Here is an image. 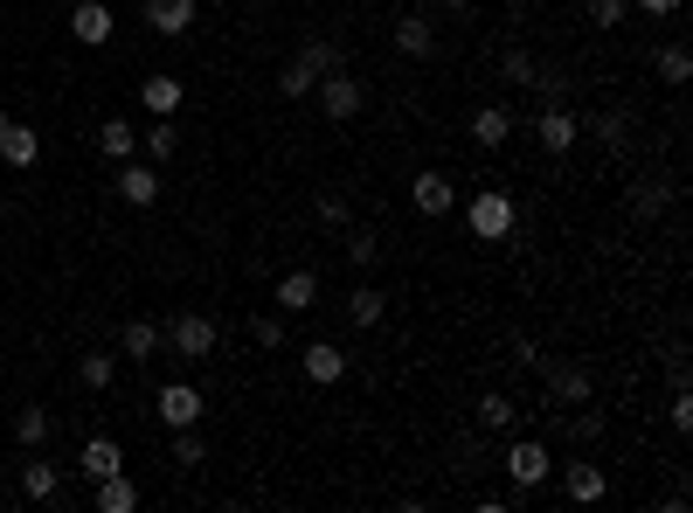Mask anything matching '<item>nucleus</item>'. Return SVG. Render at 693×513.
<instances>
[{
    "label": "nucleus",
    "instance_id": "nucleus-1",
    "mask_svg": "<svg viewBox=\"0 0 693 513\" xmlns=\"http://www.w3.org/2000/svg\"><path fill=\"white\" fill-rule=\"evenodd\" d=\"M313 91H319V112H326L333 125L361 118V105H368V84H361V76H347V70H326Z\"/></svg>",
    "mask_w": 693,
    "mask_h": 513
},
{
    "label": "nucleus",
    "instance_id": "nucleus-2",
    "mask_svg": "<svg viewBox=\"0 0 693 513\" xmlns=\"http://www.w3.org/2000/svg\"><path fill=\"white\" fill-rule=\"evenodd\" d=\"M465 222H472L479 243H506V237H513V201H506L500 188H485V195L465 201Z\"/></svg>",
    "mask_w": 693,
    "mask_h": 513
},
{
    "label": "nucleus",
    "instance_id": "nucleus-3",
    "mask_svg": "<svg viewBox=\"0 0 693 513\" xmlns=\"http://www.w3.org/2000/svg\"><path fill=\"white\" fill-rule=\"evenodd\" d=\"M548 472H555V458H548L542 438H513V444H506V479H513V493H534Z\"/></svg>",
    "mask_w": 693,
    "mask_h": 513
},
{
    "label": "nucleus",
    "instance_id": "nucleus-4",
    "mask_svg": "<svg viewBox=\"0 0 693 513\" xmlns=\"http://www.w3.org/2000/svg\"><path fill=\"white\" fill-rule=\"evenodd\" d=\"M153 409H160V423H167V430H188V423L209 417V402H201L195 381H167V389L153 396Z\"/></svg>",
    "mask_w": 693,
    "mask_h": 513
},
{
    "label": "nucleus",
    "instance_id": "nucleus-5",
    "mask_svg": "<svg viewBox=\"0 0 693 513\" xmlns=\"http://www.w3.org/2000/svg\"><path fill=\"white\" fill-rule=\"evenodd\" d=\"M624 209H631V222H659L665 209H673V181H665V174H638V181L624 188Z\"/></svg>",
    "mask_w": 693,
    "mask_h": 513
},
{
    "label": "nucleus",
    "instance_id": "nucleus-6",
    "mask_svg": "<svg viewBox=\"0 0 693 513\" xmlns=\"http://www.w3.org/2000/svg\"><path fill=\"white\" fill-rule=\"evenodd\" d=\"M167 347H174V354H188V362H209V354H216V320L181 313V320L167 326Z\"/></svg>",
    "mask_w": 693,
    "mask_h": 513
},
{
    "label": "nucleus",
    "instance_id": "nucleus-7",
    "mask_svg": "<svg viewBox=\"0 0 693 513\" xmlns=\"http://www.w3.org/2000/svg\"><path fill=\"white\" fill-rule=\"evenodd\" d=\"M548 396L561 402V409H576V402H589V396H597V381H589V368H576V362H555V354H548Z\"/></svg>",
    "mask_w": 693,
    "mask_h": 513
},
{
    "label": "nucleus",
    "instance_id": "nucleus-8",
    "mask_svg": "<svg viewBox=\"0 0 693 513\" xmlns=\"http://www.w3.org/2000/svg\"><path fill=\"white\" fill-rule=\"evenodd\" d=\"M534 133H542V153H576L582 125H576V112H569V105H542V118H534Z\"/></svg>",
    "mask_w": 693,
    "mask_h": 513
},
{
    "label": "nucleus",
    "instance_id": "nucleus-9",
    "mask_svg": "<svg viewBox=\"0 0 693 513\" xmlns=\"http://www.w3.org/2000/svg\"><path fill=\"white\" fill-rule=\"evenodd\" d=\"M118 201H125V209H153V201H160V174L139 167V160H125L118 167Z\"/></svg>",
    "mask_w": 693,
    "mask_h": 513
},
{
    "label": "nucleus",
    "instance_id": "nucleus-10",
    "mask_svg": "<svg viewBox=\"0 0 693 513\" xmlns=\"http://www.w3.org/2000/svg\"><path fill=\"white\" fill-rule=\"evenodd\" d=\"M409 201H417V216H451L458 188L444 181V174H417V181H409Z\"/></svg>",
    "mask_w": 693,
    "mask_h": 513
},
{
    "label": "nucleus",
    "instance_id": "nucleus-11",
    "mask_svg": "<svg viewBox=\"0 0 693 513\" xmlns=\"http://www.w3.org/2000/svg\"><path fill=\"white\" fill-rule=\"evenodd\" d=\"M70 35L76 42H112V8H105V0H76V8H70Z\"/></svg>",
    "mask_w": 693,
    "mask_h": 513
},
{
    "label": "nucleus",
    "instance_id": "nucleus-12",
    "mask_svg": "<svg viewBox=\"0 0 693 513\" xmlns=\"http://www.w3.org/2000/svg\"><path fill=\"white\" fill-rule=\"evenodd\" d=\"M146 29L153 35H188L195 29V0H146Z\"/></svg>",
    "mask_w": 693,
    "mask_h": 513
},
{
    "label": "nucleus",
    "instance_id": "nucleus-13",
    "mask_svg": "<svg viewBox=\"0 0 693 513\" xmlns=\"http://www.w3.org/2000/svg\"><path fill=\"white\" fill-rule=\"evenodd\" d=\"M298 368H305V381H319V389H326V381H340V375H347V354L333 347V341H313V347L298 354Z\"/></svg>",
    "mask_w": 693,
    "mask_h": 513
},
{
    "label": "nucleus",
    "instance_id": "nucleus-14",
    "mask_svg": "<svg viewBox=\"0 0 693 513\" xmlns=\"http://www.w3.org/2000/svg\"><path fill=\"white\" fill-rule=\"evenodd\" d=\"M561 493H569L576 506H589V500H603V493H610V479H603V465H589V458H576V465L561 472Z\"/></svg>",
    "mask_w": 693,
    "mask_h": 513
},
{
    "label": "nucleus",
    "instance_id": "nucleus-15",
    "mask_svg": "<svg viewBox=\"0 0 693 513\" xmlns=\"http://www.w3.org/2000/svg\"><path fill=\"white\" fill-rule=\"evenodd\" d=\"M319 305V278L313 271H285L277 278V313H313Z\"/></svg>",
    "mask_w": 693,
    "mask_h": 513
},
{
    "label": "nucleus",
    "instance_id": "nucleus-16",
    "mask_svg": "<svg viewBox=\"0 0 693 513\" xmlns=\"http://www.w3.org/2000/svg\"><path fill=\"white\" fill-rule=\"evenodd\" d=\"M76 472H84V479L97 485V479H112V472H125V451H118L112 438H91L84 451H76Z\"/></svg>",
    "mask_w": 693,
    "mask_h": 513
},
{
    "label": "nucleus",
    "instance_id": "nucleus-17",
    "mask_svg": "<svg viewBox=\"0 0 693 513\" xmlns=\"http://www.w3.org/2000/svg\"><path fill=\"white\" fill-rule=\"evenodd\" d=\"M181 76H146V84H139V105L153 112V118H174V112H181Z\"/></svg>",
    "mask_w": 693,
    "mask_h": 513
},
{
    "label": "nucleus",
    "instance_id": "nucleus-18",
    "mask_svg": "<svg viewBox=\"0 0 693 513\" xmlns=\"http://www.w3.org/2000/svg\"><path fill=\"white\" fill-rule=\"evenodd\" d=\"M118 347H125V362H153V354L167 347V333L153 326V320H125V333H118Z\"/></svg>",
    "mask_w": 693,
    "mask_h": 513
},
{
    "label": "nucleus",
    "instance_id": "nucleus-19",
    "mask_svg": "<svg viewBox=\"0 0 693 513\" xmlns=\"http://www.w3.org/2000/svg\"><path fill=\"white\" fill-rule=\"evenodd\" d=\"M0 160H8V167H35V160H42L35 125H14V118H8V133H0Z\"/></svg>",
    "mask_w": 693,
    "mask_h": 513
},
{
    "label": "nucleus",
    "instance_id": "nucleus-20",
    "mask_svg": "<svg viewBox=\"0 0 693 513\" xmlns=\"http://www.w3.org/2000/svg\"><path fill=\"white\" fill-rule=\"evenodd\" d=\"M396 49L423 63L430 49H438V29H430V14H402V21H396Z\"/></svg>",
    "mask_w": 693,
    "mask_h": 513
},
{
    "label": "nucleus",
    "instance_id": "nucleus-21",
    "mask_svg": "<svg viewBox=\"0 0 693 513\" xmlns=\"http://www.w3.org/2000/svg\"><path fill=\"white\" fill-rule=\"evenodd\" d=\"M513 423H521V402H513V396H479V430H485V438H500V430H513Z\"/></svg>",
    "mask_w": 693,
    "mask_h": 513
},
{
    "label": "nucleus",
    "instance_id": "nucleus-22",
    "mask_svg": "<svg viewBox=\"0 0 693 513\" xmlns=\"http://www.w3.org/2000/svg\"><path fill=\"white\" fill-rule=\"evenodd\" d=\"M91 493H97V513H133V506H139V485H133V479H125V472H112V479H97V485H91Z\"/></svg>",
    "mask_w": 693,
    "mask_h": 513
},
{
    "label": "nucleus",
    "instance_id": "nucleus-23",
    "mask_svg": "<svg viewBox=\"0 0 693 513\" xmlns=\"http://www.w3.org/2000/svg\"><path fill=\"white\" fill-rule=\"evenodd\" d=\"M472 139H479L485 153H493V146H506V139H513V112H506V105H485V112L472 118Z\"/></svg>",
    "mask_w": 693,
    "mask_h": 513
},
{
    "label": "nucleus",
    "instance_id": "nucleus-24",
    "mask_svg": "<svg viewBox=\"0 0 693 513\" xmlns=\"http://www.w3.org/2000/svg\"><path fill=\"white\" fill-rule=\"evenodd\" d=\"M133 146H139V133L125 118H105L97 125V153H105V160H133Z\"/></svg>",
    "mask_w": 693,
    "mask_h": 513
},
{
    "label": "nucleus",
    "instance_id": "nucleus-25",
    "mask_svg": "<svg viewBox=\"0 0 693 513\" xmlns=\"http://www.w3.org/2000/svg\"><path fill=\"white\" fill-rule=\"evenodd\" d=\"M381 313H389V299H381L375 285H354V292H347V320H354V326H381Z\"/></svg>",
    "mask_w": 693,
    "mask_h": 513
},
{
    "label": "nucleus",
    "instance_id": "nucleus-26",
    "mask_svg": "<svg viewBox=\"0 0 693 513\" xmlns=\"http://www.w3.org/2000/svg\"><path fill=\"white\" fill-rule=\"evenodd\" d=\"M56 465H49V458H35V465H21V493H29V500H56Z\"/></svg>",
    "mask_w": 693,
    "mask_h": 513
},
{
    "label": "nucleus",
    "instance_id": "nucleus-27",
    "mask_svg": "<svg viewBox=\"0 0 693 513\" xmlns=\"http://www.w3.org/2000/svg\"><path fill=\"white\" fill-rule=\"evenodd\" d=\"M298 63L313 70V76H326V70H340V42H326V35H313V42H298Z\"/></svg>",
    "mask_w": 693,
    "mask_h": 513
},
{
    "label": "nucleus",
    "instance_id": "nucleus-28",
    "mask_svg": "<svg viewBox=\"0 0 693 513\" xmlns=\"http://www.w3.org/2000/svg\"><path fill=\"white\" fill-rule=\"evenodd\" d=\"M139 146H146V160L160 167V160H174V146H181V133H174L167 118H153V133H139Z\"/></svg>",
    "mask_w": 693,
    "mask_h": 513
},
{
    "label": "nucleus",
    "instance_id": "nucleus-29",
    "mask_svg": "<svg viewBox=\"0 0 693 513\" xmlns=\"http://www.w3.org/2000/svg\"><path fill=\"white\" fill-rule=\"evenodd\" d=\"M49 430H56V417H49V409H21V417H14V438L29 444V451L49 444Z\"/></svg>",
    "mask_w": 693,
    "mask_h": 513
},
{
    "label": "nucleus",
    "instance_id": "nucleus-30",
    "mask_svg": "<svg viewBox=\"0 0 693 513\" xmlns=\"http://www.w3.org/2000/svg\"><path fill=\"white\" fill-rule=\"evenodd\" d=\"M347 264L354 271H375L381 264V237H375V229H354V237H347Z\"/></svg>",
    "mask_w": 693,
    "mask_h": 513
},
{
    "label": "nucleus",
    "instance_id": "nucleus-31",
    "mask_svg": "<svg viewBox=\"0 0 693 513\" xmlns=\"http://www.w3.org/2000/svg\"><path fill=\"white\" fill-rule=\"evenodd\" d=\"M686 76H693V56H686V42H673V49H659V84H686Z\"/></svg>",
    "mask_w": 693,
    "mask_h": 513
},
{
    "label": "nucleus",
    "instance_id": "nucleus-32",
    "mask_svg": "<svg viewBox=\"0 0 693 513\" xmlns=\"http://www.w3.org/2000/svg\"><path fill=\"white\" fill-rule=\"evenodd\" d=\"M112 375H118L112 354H84V362H76V381H84V389H112Z\"/></svg>",
    "mask_w": 693,
    "mask_h": 513
},
{
    "label": "nucleus",
    "instance_id": "nucleus-33",
    "mask_svg": "<svg viewBox=\"0 0 693 513\" xmlns=\"http://www.w3.org/2000/svg\"><path fill=\"white\" fill-rule=\"evenodd\" d=\"M313 84H319V76H313V70H305L298 56H292L285 70H277V91H285V97H313Z\"/></svg>",
    "mask_w": 693,
    "mask_h": 513
},
{
    "label": "nucleus",
    "instance_id": "nucleus-34",
    "mask_svg": "<svg viewBox=\"0 0 693 513\" xmlns=\"http://www.w3.org/2000/svg\"><path fill=\"white\" fill-rule=\"evenodd\" d=\"M209 458V444H201V430L188 423V430H174V465H201Z\"/></svg>",
    "mask_w": 693,
    "mask_h": 513
},
{
    "label": "nucleus",
    "instance_id": "nucleus-35",
    "mask_svg": "<svg viewBox=\"0 0 693 513\" xmlns=\"http://www.w3.org/2000/svg\"><path fill=\"white\" fill-rule=\"evenodd\" d=\"M569 438H576V444H597V438H603V409H582V402H576V417H569Z\"/></svg>",
    "mask_w": 693,
    "mask_h": 513
},
{
    "label": "nucleus",
    "instance_id": "nucleus-36",
    "mask_svg": "<svg viewBox=\"0 0 693 513\" xmlns=\"http://www.w3.org/2000/svg\"><path fill=\"white\" fill-rule=\"evenodd\" d=\"M589 133H597L603 146H624V139H631V112H603L597 125H589Z\"/></svg>",
    "mask_w": 693,
    "mask_h": 513
},
{
    "label": "nucleus",
    "instance_id": "nucleus-37",
    "mask_svg": "<svg viewBox=\"0 0 693 513\" xmlns=\"http://www.w3.org/2000/svg\"><path fill=\"white\" fill-rule=\"evenodd\" d=\"M534 97H542V105H561V97H569V76H555V70H534V84H527Z\"/></svg>",
    "mask_w": 693,
    "mask_h": 513
},
{
    "label": "nucleus",
    "instance_id": "nucleus-38",
    "mask_svg": "<svg viewBox=\"0 0 693 513\" xmlns=\"http://www.w3.org/2000/svg\"><path fill=\"white\" fill-rule=\"evenodd\" d=\"M250 333H256V347H285V313H256Z\"/></svg>",
    "mask_w": 693,
    "mask_h": 513
},
{
    "label": "nucleus",
    "instance_id": "nucleus-39",
    "mask_svg": "<svg viewBox=\"0 0 693 513\" xmlns=\"http://www.w3.org/2000/svg\"><path fill=\"white\" fill-rule=\"evenodd\" d=\"M500 70H506V84H534V70H542V63H534L527 49H506V56H500Z\"/></svg>",
    "mask_w": 693,
    "mask_h": 513
},
{
    "label": "nucleus",
    "instance_id": "nucleus-40",
    "mask_svg": "<svg viewBox=\"0 0 693 513\" xmlns=\"http://www.w3.org/2000/svg\"><path fill=\"white\" fill-rule=\"evenodd\" d=\"M319 229H347V195H319Z\"/></svg>",
    "mask_w": 693,
    "mask_h": 513
},
{
    "label": "nucleus",
    "instance_id": "nucleus-41",
    "mask_svg": "<svg viewBox=\"0 0 693 513\" xmlns=\"http://www.w3.org/2000/svg\"><path fill=\"white\" fill-rule=\"evenodd\" d=\"M589 21H597V29H618V21H624V0H589Z\"/></svg>",
    "mask_w": 693,
    "mask_h": 513
},
{
    "label": "nucleus",
    "instance_id": "nucleus-42",
    "mask_svg": "<svg viewBox=\"0 0 693 513\" xmlns=\"http://www.w3.org/2000/svg\"><path fill=\"white\" fill-rule=\"evenodd\" d=\"M665 417H673V430H693V389H673V409H665Z\"/></svg>",
    "mask_w": 693,
    "mask_h": 513
},
{
    "label": "nucleus",
    "instance_id": "nucleus-43",
    "mask_svg": "<svg viewBox=\"0 0 693 513\" xmlns=\"http://www.w3.org/2000/svg\"><path fill=\"white\" fill-rule=\"evenodd\" d=\"M513 354H521V368H534V375H542V368H548V354H542V347H534V341H513Z\"/></svg>",
    "mask_w": 693,
    "mask_h": 513
},
{
    "label": "nucleus",
    "instance_id": "nucleus-44",
    "mask_svg": "<svg viewBox=\"0 0 693 513\" xmlns=\"http://www.w3.org/2000/svg\"><path fill=\"white\" fill-rule=\"evenodd\" d=\"M638 8H645V14L659 21V14H680V0H638Z\"/></svg>",
    "mask_w": 693,
    "mask_h": 513
},
{
    "label": "nucleus",
    "instance_id": "nucleus-45",
    "mask_svg": "<svg viewBox=\"0 0 693 513\" xmlns=\"http://www.w3.org/2000/svg\"><path fill=\"white\" fill-rule=\"evenodd\" d=\"M438 8H472V0H438Z\"/></svg>",
    "mask_w": 693,
    "mask_h": 513
},
{
    "label": "nucleus",
    "instance_id": "nucleus-46",
    "mask_svg": "<svg viewBox=\"0 0 693 513\" xmlns=\"http://www.w3.org/2000/svg\"><path fill=\"white\" fill-rule=\"evenodd\" d=\"M0 133H8V105H0Z\"/></svg>",
    "mask_w": 693,
    "mask_h": 513
}]
</instances>
